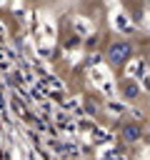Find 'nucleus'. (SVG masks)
Returning a JSON list of instances; mask_svg holds the SVG:
<instances>
[{
	"label": "nucleus",
	"instance_id": "obj_1",
	"mask_svg": "<svg viewBox=\"0 0 150 160\" xmlns=\"http://www.w3.org/2000/svg\"><path fill=\"white\" fill-rule=\"evenodd\" d=\"M130 42H125V40H120V42H112L110 45V52H108V58H110V62H115V65H120V62H125L128 58H130Z\"/></svg>",
	"mask_w": 150,
	"mask_h": 160
},
{
	"label": "nucleus",
	"instance_id": "obj_2",
	"mask_svg": "<svg viewBox=\"0 0 150 160\" xmlns=\"http://www.w3.org/2000/svg\"><path fill=\"white\" fill-rule=\"evenodd\" d=\"M122 135H125V140H138V138H140V128H138V125H128V128L122 130Z\"/></svg>",
	"mask_w": 150,
	"mask_h": 160
}]
</instances>
